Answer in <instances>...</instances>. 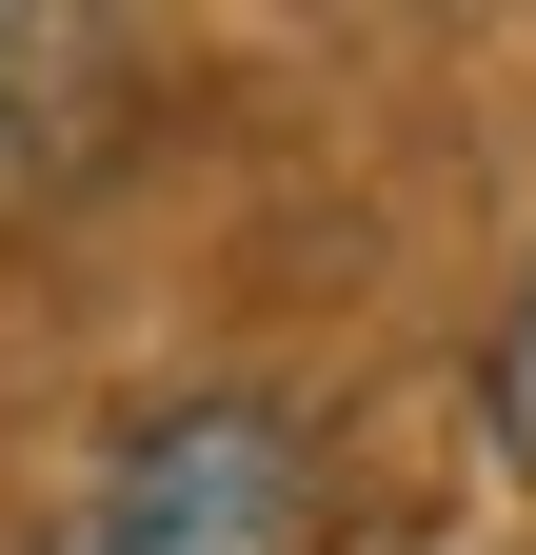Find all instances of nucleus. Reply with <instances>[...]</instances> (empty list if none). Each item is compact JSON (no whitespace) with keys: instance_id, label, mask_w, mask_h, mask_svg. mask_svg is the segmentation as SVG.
<instances>
[{"instance_id":"obj_1","label":"nucleus","mask_w":536,"mask_h":555,"mask_svg":"<svg viewBox=\"0 0 536 555\" xmlns=\"http://www.w3.org/2000/svg\"><path fill=\"white\" fill-rule=\"evenodd\" d=\"M40 555H318V416L258 377H179L60 476Z\"/></svg>"},{"instance_id":"obj_2","label":"nucleus","mask_w":536,"mask_h":555,"mask_svg":"<svg viewBox=\"0 0 536 555\" xmlns=\"http://www.w3.org/2000/svg\"><path fill=\"white\" fill-rule=\"evenodd\" d=\"M100 0H0V139H40V100H80Z\"/></svg>"},{"instance_id":"obj_3","label":"nucleus","mask_w":536,"mask_h":555,"mask_svg":"<svg viewBox=\"0 0 536 555\" xmlns=\"http://www.w3.org/2000/svg\"><path fill=\"white\" fill-rule=\"evenodd\" d=\"M477 416H497V456H516V476H536V298H516V318H497V358H477Z\"/></svg>"}]
</instances>
